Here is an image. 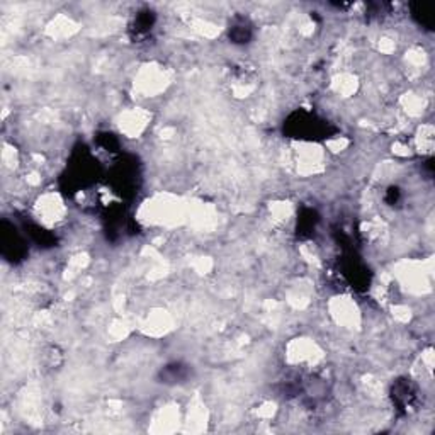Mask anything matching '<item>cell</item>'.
I'll use <instances>...</instances> for the list:
<instances>
[{
	"label": "cell",
	"instance_id": "obj_1",
	"mask_svg": "<svg viewBox=\"0 0 435 435\" xmlns=\"http://www.w3.org/2000/svg\"><path fill=\"white\" fill-rule=\"evenodd\" d=\"M413 17L417 19V22L422 27H428V29L432 27V17L433 16H432V12H430L427 7H423V6L422 7H420V6L415 7L413 9Z\"/></svg>",
	"mask_w": 435,
	"mask_h": 435
}]
</instances>
